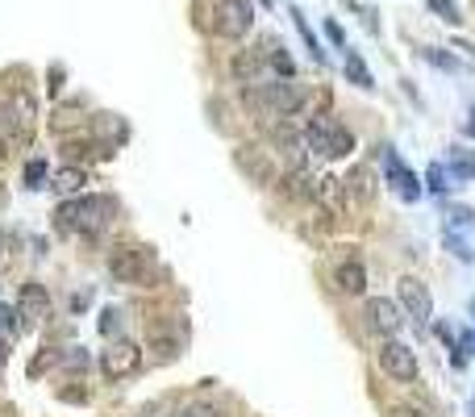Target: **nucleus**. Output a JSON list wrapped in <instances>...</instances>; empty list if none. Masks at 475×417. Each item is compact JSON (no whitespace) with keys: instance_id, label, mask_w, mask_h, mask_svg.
Segmentation results:
<instances>
[{"instance_id":"nucleus-15","label":"nucleus","mask_w":475,"mask_h":417,"mask_svg":"<svg viewBox=\"0 0 475 417\" xmlns=\"http://www.w3.org/2000/svg\"><path fill=\"white\" fill-rule=\"evenodd\" d=\"M334 284H338V292H347V297H363L367 292V268L363 263H342V268L334 271Z\"/></svg>"},{"instance_id":"nucleus-38","label":"nucleus","mask_w":475,"mask_h":417,"mask_svg":"<svg viewBox=\"0 0 475 417\" xmlns=\"http://www.w3.org/2000/svg\"><path fill=\"white\" fill-rule=\"evenodd\" d=\"M463 351H475V334H463Z\"/></svg>"},{"instance_id":"nucleus-5","label":"nucleus","mask_w":475,"mask_h":417,"mask_svg":"<svg viewBox=\"0 0 475 417\" xmlns=\"http://www.w3.org/2000/svg\"><path fill=\"white\" fill-rule=\"evenodd\" d=\"M379 368L388 371V380H396V384H413L417 380V355L413 347H405V342H396V338H384V347H379Z\"/></svg>"},{"instance_id":"nucleus-36","label":"nucleus","mask_w":475,"mask_h":417,"mask_svg":"<svg viewBox=\"0 0 475 417\" xmlns=\"http://www.w3.org/2000/svg\"><path fill=\"white\" fill-rule=\"evenodd\" d=\"M430 188H434V192L446 188V184H442V168H430Z\"/></svg>"},{"instance_id":"nucleus-22","label":"nucleus","mask_w":475,"mask_h":417,"mask_svg":"<svg viewBox=\"0 0 475 417\" xmlns=\"http://www.w3.org/2000/svg\"><path fill=\"white\" fill-rule=\"evenodd\" d=\"M347 80L359 84L363 92H376V80H371V71H367V63L359 55H347Z\"/></svg>"},{"instance_id":"nucleus-17","label":"nucleus","mask_w":475,"mask_h":417,"mask_svg":"<svg viewBox=\"0 0 475 417\" xmlns=\"http://www.w3.org/2000/svg\"><path fill=\"white\" fill-rule=\"evenodd\" d=\"M342 188H347V197H350V200L367 205V200H376V176H371L367 168H355V171L347 176V184H342Z\"/></svg>"},{"instance_id":"nucleus-13","label":"nucleus","mask_w":475,"mask_h":417,"mask_svg":"<svg viewBox=\"0 0 475 417\" xmlns=\"http://www.w3.org/2000/svg\"><path fill=\"white\" fill-rule=\"evenodd\" d=\"M268 50H238L234 63H229V71H234L238 84H255L258 76H263V67H268Z\"/></svg>"},{"instance_id":"nucleus-7","label":"nucleus","mask_w":475,"mask_h":417,"mask_svg":"<svg viewBox=\"0 0 475 417\" xmlns=\"http://www.w3.org/2000/svg\"><path fill=\"white\" fill-rule=\"evenodd\" d=\"M400 305H405L409 318H417L421 326L434 318V297H430V289H426V284H421L417 276H405V280H400Z\"/></svg>"},{"instance_id":"nucleus-34","label":"nucleus","mask_w":475,"mask_h":417,"mask_svg":"<svg viewBox=\"0 0 475 417\" xmlns=\"http://www.w3.org/2000/svg\"><path fill=\"white\" fill-rule=\"evenodd\" d=\"M100 330H105V334L117 330V309H105V313H100Z\"/></svg>"},{"instance_id":"nucleus-4","label":"nucleus","mask_w":475,"mask_h":417,"mask_svg":"<svg viewBox=\"0 0 475 417\" xmlns=\"http://www.w3.org/2000/svg\"><path fill=\"white\" fill-rule=\"evenodd\" d=\"M213 30L221 38H247L250 25H255V5L250 0H217L213 5Z\"/></svg>"},{"instance_id":"nucleus-3","label":"nucleus","mask_w":475,"mask_h":417,"mask_svg":"<svg viewBox=\"0 0 475 417\" xmlns=\"http://www.w3.org/2000/svg\"><path fill=\"white\" fill-rule=\"evenodd\" d=\"M155 250L142 247V242H129V247H117L109 255V276L117 284H138V289H150L155 280Z\"/></svg>"},{"instance_id":"nucleus-29","label":"nucleus","mask_w":475,"mask_h":417,"mask_svg":"<svg viewBox=\"0 0 475 417\" xmlns=\"http://www.w3.org/2000/svg\"><path fill=\"white\" fill-rule=\"evenodd\" d=\"M430 9H434L442 21H450V25L459 21V5H455V0H430Z\"/></svg>"},{"instance_id":"nucleus-25","label":"nucleus","mask_w":475,"mask_h":417,"mask_svg":"<svg viewBox=\"0 0 475 417\" xmlns=\"http://www.w3.org/2000/svg\"><path fill=\"white\" fill-rule=\"evenodd\" d=\"M79 121H84V117H79V105H67V109H59L55 117H50V126L59 129V134H67V129H76Z\"/></svg>"},{"instance_id":"nucleus-39","label":"nucleus","mask_w":475,"mask_h":417,"mask_svg":"<svg viewBox=\"0 0 475 417\" xmlns=\"http://www.w3.org/2000/svg\"><path fill=\"white\" fill-rule=\"evenodd\" d=\"M463 129H467V134H471V138H475V109H471V117H467V126H463Z\"/></svg>"},{"instance_id":"nucleus-28","label":"nucleus","mask_w":475,"mask_h":417,"mask_svg":"<svg viewBox=\"0 0 475 417\" xmlns=\"http://www.w3.org/2000/svg\"><path fill=\"white\" fill-rule=\"evenodd\" d=\"M42 179H46V163L30 159L25 163V188H42Z\"/></svg>"},{"instance_id":"nucleus-37","label":"nucleus","mask_w":475,"mask_h":417,"mask_svg":"<svg viewBox=\"0 0 475 417\" xmlns=\"http://www.w3.org/2000/svg\"><path fill=\"white\" fill-rule=\"evenodd\" d=\"M5 163H9V142L0 138V171H5Z\"/></svg>"},{"instance_id":"nucleus-8","label":"nucleus","mask_w":475,"mask_h":417,"mask_svg":"<svg viewBox=\"0 0 475 417\" xmlns=\"http://www.w3.org/2000/svg\"><path fill=\"white\" fill-rule=\"evenodd\" d=\"M50 313V292L42 284H21L17 292V330H25L30 321L46 318Z\"/></svg>"},{"instance_id":"nucleus-2","label":"nucleus","mask_w":475,"mask_h":417,"mask_svg":"<svg viewBox=\"0 0 475 417\" xmlns=\"http://www.w3.org/2000/svg\"><path fill=\"white\" fill-rule=\"evenodd\" d=\"M247 105L250 109H263L268 117H297L300 105H305V88L297 80L258 84V88H247Z\"/></svg>"},{"instance_id":"nucleus-14","label":"nucleus","mask_w":475,"mask_h":417,"mask_svg":"<svg viewBox=\"0 0 475 417\" xmlns=\"http://www.w3.org/2000/svg\"><path fill=\"white\" fill-rule=\"evenodd\" d=\"M0 138L17 147V142H30V121H21V113L13 105H0Z\"/></svg>"},{"instance_id":"nucleus-33","label":"nucleus","mask_w":475,"mask_h":417,"mask_svg":"<svg viewBox=\"0 0 475 417\" xmlns=\"http://www.w3.org/2000/svg\"><path fill=\"white\" fill-rule=\"evenodd\" d=\"M179 417H217V409H213V405H188Z\"/></svg>"},{"instance_id":"nucleus-24","label":"nucleus","mask_w":475,"mask_h":417,"mask_svg":"<svg viewBox=\"0 0 475 417\" xmlns=\"http://www.w3.org/2000/svg\"><path fill=\"white\" fill-rule=\"evenodd\" d=\"M450 171H455V179H475V155L455 150V155H450Z\"/></svg>"},{"instance_id":"nucleus-27","label":"nucleus","mask_w":475,"mask_h":417,"mask_svg":"<svg viewBox=\"0 0 475 417\" xmlns=\"http://www.w3.org/2000/svg\"><path fill=\"white\" fill-rule=\"evenodd\" d=\"M421 55H426V59L434 63V67H442V71H463V63H459V59H450V55H442V50H438V46L421 50Z\"/></svg>"},{"instance_id":"nucleus-11","label":"nucleus","mask_w":475,"mask_h":417,"mask_svg":"<svg viewBox=\"0 0 475 417\" xmlns=\"http://www.w3.org/2000/svg\"><path fill=\"white\" fill-rule=\"evenodd\" d=\"M367 321H371V330H379L384 338H392L396 330L405 326V313H400V305L388 297H371L367 300Z\"/></svg>"},{"instance_id":"nucleus-40","label":"nucleus","mask_w":475,"mask_h":417,"mask_svg":"<svg viewBox=\"0 0 475 417\" xmlns=\"http://www.w3.org/2000/svg\"><path fill=\"white\" fill-rule=\"evenodd\" d=\"M471 313H475V300H471Z\"/></svg>"},{"instance_id":"nucleus-10","label":"nucleus","mask_w":475,"mask_h":417,"mask_svg":"<svg viewBox=\"0 0 475 417\" xmlns=\"http://www.w3.org/2000/svg\"><path fill=\"white\" fill-rule=\"evenodd\" d=\"M234 163H238V171H242V176L255 179V184H263V188L276 179V168H271L268 150H258V147H238L234 150Z\"/></svg>"},{"instance_id":"nucleus-26","label":"nucleus","mask_w":475,"mask_h":417,"mask_svg":"<svg viewBox=\"0 0 475 417\" xmlns=\"http://www.w3.org/2000/svg\"><path fill=\"white\" fill-rule=\"evenodd\" d=\"M271 67H276L279 80H297V63L288 59L284 50H271Z\"/></svg>"},{"instance_id":"nucleus-30","label":"nucleus","mask_w":475,"mask_h":417,"mask_svg":"<svg viewBox=\"0 0 475 417\" xmlns=\"http://www.w3.org/2000/svg\"><path fill=\"white\" fill-rule=\"evenodd\" d=\"M59 363H63V368H71V371H79V368H88V351H71V355H63Z\"/></svg>"},{"instance_id":"nucleus-19","label":"nucleus","mask_w":475,"mask_h":417,"mask_svg":"<svg viewBox=\"0 0 475 417\" xmlns=\"http://www.w3.org/2000/svg\"><path fill=\"white\" fill-rule=\"evenodd\" d=\"M313 184L317 179L308 176L305 168H292V176H284V192L292 200H313Z\"/></svg>"},{"instance_id":"nucleus-1","label":"nucleus","mask_w":475,"mask_h":417,"mask_svg":"<svg viewBox=\"0 0 475 417\" xmlns=\"http://www.w3.org/2000/svg\"><path fill=\"white\" fill-rule=\"evenodd\" d=\"M113 213H117L113 197H71L55 208V229H63V234H96L113 221Z\"/></svg>"},{"instance_id":"nucleus-23","label":"nucleus","mask_w":475,"mask_h":417,"mask_svg":"<svg viewBox=\"0 0 475 417\" xmlns=\"http://www.w3.org/2000/svg\"><path fill=\"white\" fill-rule=\"evenodd\" d=\"M292 21H297V30H300V38H305L308 55H313L317 63H321V59H326V50L317 46V38H313V30H308V21H305V13H297V9H292Z\"/></svg>"},{"instance_id":"nucleus-18","label":"nucleus","mask_w":475,"mask_h":417,"mask_svg":"<svg viewBox=\"0 0 475 417\" xmlns=\"http://www.w3.org/2000/svg\"><path fill=\"white\" fill-rule=\"evenodd\" d=\"M342 192H347V188H342V179H334V176H321L313 184V200H326L334 218L342 213Z\"/></svg>"},{"instance_id":"nucleus-6","label":"nucleus","mask_w":475,"mask_h":417,"mask_svg":"<svg viewBox=\"0 0 475 417\" xmlns=\"http://www.w3.org/2000/svg\"><path fill=\"white\" fill-rule=\"evenodd\" d=\"M138 368H142V351H138V342H129V338L113 342L109 351H100V371H105V380H126Z\"/></svg>"},{"instance_id":"nucleus-16","label":"nucleus","mask_w":475,"mask_h":417,"mask_svg":"<svg viewBox=\"0 0 475 417\" xmlns=\"http://www.w3.org/2000/svg\"><path fill=\"white\" fill-rule=\"evenodd\" d=\"M50 188L63 192V197H76V192L88 188V171L76 168V163H67V168H59L55 176H50Z\"/></svg>"},{"instance_id":"nucleus-9","label":"nucleus","mask_w":475,"mask_h":417,"mask_svg":"<svg viewBox=\"0 0 475 417\" xmlns=\"http://www.w3.org/2000/svg\"><path fill=\"white\" fill-rule=\"evenodd\" d=\"M271 142H276V150H284V159L292 163V168H305V138H300L297 129H292V121L288 117H271Z\"/></svg>"},{"instance_id":"nucleus-20","label":"nucleus","mask_w":475,"mask_h":417,"mask_svg":"<svg viewBox=\"0 0 475 417\" xmlns=\"http://www.w3.org/2000/svg\"><path fill=\"white\" fill-rule=\"evenodd\" d=\"M350 150H355V134H350L347 126L329 121V159H342V155H350Z\"/></svg>"},{"instance_id":"nucleus-35","label":"nucleus","mask_w":475,"mask_h":417,"mask_svg":"<svg viewBox=\"0 0 475 417\" xmlns=\"http://www.w3.org/2000/svg\"><path fill=\"white\" fill-rule=\"evenodd\" d=\"M59 397H63V401H71V405H84V401H88V392H84V388H63Z\"/></svg>"},{"instance_id":"nucleus-12","label":"nucleus","mask_w":475,"mask_h":417,"mask_svg":"<svg viewBox=\"0 0 475 417\" xmlns=\"http://www.w3.org/2000/svg\"><path fill=\"white\" fill-rule=\"evenodd\" d=\"M384 171H388V184L400 192V200H417V197H421V184H417V176L405 168V163H400V155H396L392 147H384Z\"/></svg>"},{"instance_id":"nucleus-32","label":"nucleus","mask_w":475,"mask_h":417,"mask_svg":"<svg viewBox=\"0 0 475 417\" xmlns=\"http://www.w3.org/2000/svg\"><path fill=\"white\" fill-rule=\"evenodd\" d=\"M450 221H455V226H471L475 213H471L467 205H455V208H450Z\"/></svg>"},{"instance_id":"nucleus-21","label":"nucleus","mask_w":475,"mask_h":417,"mask_svg":"<svg viewBox=\"0 0 475 417\" xmlns=\"http://www.w3.org/2000/svg\"><path fill=\"white\" fill-rule=\"evenodd\" d=\"M305 147L313 150V155H321V159H329V121H313V126L305 129Z\"/></svg>"},{"instance_id":"nucleus-31","label":"nucleus","mask_w":475,"mask_h":417,"mask_svg":"<svg viewBox=\"0 0 475 417\" xmlns=\"http://www.w3.org/2000/svg\"><path fill=\"white\" fill-rule=\"evenodd\" d=\"M388 417H430L421 405H392L388 409Z\"/></svg>"}]
</instances>
